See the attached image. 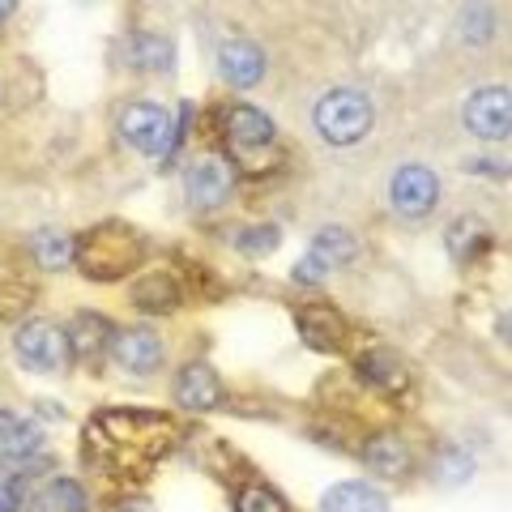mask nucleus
Returning a JSON list of instances; mask_svg holds the SVG:
<instances>
[{"label": "nucleus", "mask_w": 512, "mask_h": 512, "mask_svg": "<svg viewBox=\"0 0 512 512\" xmlns=\"http://www.w3.org/2000/svg\"><path fill=\"white\" fill-rule=\"evenodd\" d=\"M192 116H197V107L180 103V111H175V120H171V154L184 146V137H188V128H192Z\"/></svg>", "instance_id": "nucleus-29"}, {"label": "nucleus", "mask_w": 512, "mask_h": 512, "mask_svg": "<svg viewBox=\"0 0 512 512\" xmlns=\"http://www.w3.org/2000/svg\"><path fill=\"white\" fill-rule=\"evenodd\" d=\"M111 359L116 367L133 376H154L163 367V338L154 329H124V333H111Z\"/></svg>", "instance_id": "nucleus-7"}, {"label": "nucleus", "mask_w": 512, "mask_h": 512, "mask_svg": "<svg viewBox=\"0 0 512 512\" xmlns=\"http://www.w3.org/2000/svg\"><path fill=\"white\" fill-rule=\"evenodd\" d=\"M43 444V427L13 419V414H0V466H13V461L35 457V448Z\"/></svg>", "instance_id": "nucleus-15"}, {"label": "nucleus", "mask_w": 512, "mask_h": 512, "mask_svg": "<svg viewBox=\"0 0 512 512\" xmlns=\"http://www.w3.org/2000/svg\"><path fill=\"white\" fill-rule=\"evenodd\" d=\"M320 512H384V495L372 483H333L320 495Z\"/></svg>", "instance_id": "nucleus-17"}, {"label": "nucleus", "mask_w": 512, "mask_h": 512, "mask_svg": "<svg viewBox=\"0 0 512 512\" xmlns=\"http://www.w3.org/2000/svg\"><path fill=\"white\" fill-rule=\"evenodd\" d=\"M22 474H5L0 470V512H18L22 508Z\"/></svg>", "instance_id": "nucleus-27"}, {"label": "nucleus", "mask_w": 512, "mask_h": 512, "mask_svg": "<svg viewBox=\"0 0 512 512\" xmlns=\"http://www.w3.org/2000/svg\"><path fill=\"white\" fill-rule=\"evenodd\" d=\"M5 13H13V5H0V18H5Z\"/></svg>", "instance_id": "nucleus-31"}, {"label": "nucleus", "mask_w": 512, "mask_h": 512, "mask_svg": "<svg viewBox=\"0 0 512 512\" xmlns=\"http://www.w3.org/2000/svg\"><path fill=\"white\" fill-rule=\"evenodd\" d=\"M73 256H77V265L86 269V278L116 282V278L128 274V269L141 265V256H146V239L128 227V222H99V227L86 231L73 244Z\"/></svg>", "instance_id": "nucleus-1"}, {"label": "nucleus", "mask_w": 512, "mask_h": 512, "mask_svg": "<svg viewBox=\"0 0 512 512\" xmlns=\"http://www.w3.org/2000/svg\"><path fill=\"white\" fill-rule=\"evenodd\" d=\"M466 18H470V30H474V35H478V39H483V35H487V30L495 26L487 9H470V13H466Z\"/></svg>", "instance_id": "nucleus-30"}, {"label": "nucleus", "mask_w": 512, "mask_h": 512, "mask_svg": "<svg viewBox=\"0 0 512 512\" xmlns=\"http://www.w3.org/2000/svg\"><path fill=\"white\" fill-rule=\"evenodd\" d=\"M180 299H184V291H180V282H175L171 274H146L133 286V303L141 312H154V316L175 312L180 308Z\"/></svg>", "instance_id": "nucleus-18"}, {"label": "nucleus", "mask_w": 512, "mask_h": 512, "mask_svg": "<svg viewBox=\"0 0 512 512\" xmlns=\"http://www.w3.org/2000/svg\"><path fill=\"white\" fill-rule=\"evenodd\" d=\"M218 69H222V77H227L231 86L248 90V86H256L265 77V52L256 43H248V39H235V43H227L218 52Z\"/></svg>", "instance_id": "nucleus-13"}, {"label": "nucleus", "mask_w": 512, "mask_h": 512, "mask_svg": "<svg viewBox=\"0 0 512 512\" xmlns=\"http://www.w3.org/2000/svg\"><path fill=\"white\" fill-rule=\"evenodd\" d=\"M436 474H440V483H444V487H457V483H466V478L474 474V461H470L466 448H444Z\"/></svg>", "instance_id": "nucleus-25"}, {"label": "nucleus", "mask_w": 512, "mask_h": 512, "mask_svg": "<svg viewBox=\"0 0 512 512\" xmlns=\"http://www.w3.org/2000/svg\"><path fill=\"white\" fill-rule=\"evenodd\" d=\"M128 60L137 69H171V43L163 35H137L128 43Z\"/></svg>", "instance_id": "nucleus-21"}, {"label": "nucleus", "mask_w": 512, "mask_h": 512, "mask_svg": "<svg viewBox=\"0 0 512 512\" xmlns=\"http://www.w3.org/2000/svg\"><path fill=\"white\" fill-rule=\"evenodd\" d=\"M231 188H235V171L222 163V158H205V163L192 167L188 180H184L192 210H218L222 201H231Z\"/></svg>", "instance_id": "nucleus-9"}, {"label": "nucleus", "mask_w": 512, "mask_h": 512, "mask_svg": "<svg viewBox=\"0 0 512 512\" xmlns=\"http://www.w3.org/2000/svg\"><path fill=\"white\" fill-rule=\"evenodd\" d=\"M175 397H180V406L188 410H214L222 406V380L210 363H188L180 376H175Z\"/></svg>", "instance_id": "nucleus-11"}, {"label": "nucleus", "mask_w": 512, "mask_h": 512, "mask_svg": "<svg viewBox=\"0 0 512 512\" xmlns=\"http://www.w3.org/2000/svg\"><path fill=\"white\" fill-rule=\"evenodd\" d=\"M35 261L43 269H64L73 261V239L64 231H39L35 235Z\"/></svg>", "instance_id": "nucleus-22"}, {"label": "nucleus", "mask_w": 512, "mask_h": 512, "mask_svg": "<svg viewBox=\"0 0 512 512\" xmlns=\"http://www.w3.org/2000/svg\"><path fill=\"white\" fill-rule=\"evenodd\" d=\"M312 256L325 269H342V265H350L359 256V239L350 235L346 227H325L312 239Z\"/></svg>", "instance_id": "nucleus-20"}, {"label": "nucleus", "mask_w": 512, "mask_h": 512, "mask_svg": "<svg viewBox=\"0 0 512 512\" xmlns=\"http://www.w3.org/2000/svg\"><path fill=\"white\" fill-rule=\"evenodd\" d=\"M312 120H316V133L333 141V146H355V141L372 133L376 111L363 90H329L325 99L316 103Z\"/></svg>", "instance_id": "nucleus-2"}, {"label": "nucleus", "mask_w": 512, "mask_h": 512, "mask_svg": "<svg viewBox=\"0 0 512 512\" xmlns=\"http://www.w3.org/2000/svg\"><path fill=\"white\" fill-rule=\"evenodd\" d=\"M359 376L367 384H376V389H384V393L406 389V367L393 350H367V355L359 359Z\"/></svg>", "instance_id": "nucleus-19"}, {"label": "nucleus", "mask_w": 512, "mask_h": 512, "mask_svg": "<svg viewBox=\"0 0 512 512\" xmlns=\"http://www.w3.org/2000/svg\"><path fill=\"white\" fill-rule=\"evenodd\" d=\"M120 137L150 158H171V116L158 103H128L120 111Z\"/></svg>", "instance_id": "nucleus-3"}, {"label": "nucleus", "mask_w": 512, "mask_h": 512, "mask_svg": "<svg viewBox=\"0 0 512 512\" xmlns=\"http://www.w3.org/2000/svg\"><path fill=\"white\" fill-rule=\"evenodd\" d=\"M466 128L483 141H504L512 128V99L504 86H483L466 103Z\"/></svg>", "instance_id": "nucleus-6"}, {"label": "nucleus", "mask_w": 512, "mask_h": 512, "mask_svg": "<svg viewBox=\"0 0 512 512\" xmlns=\"http://www.w3.org/2000/svg\"><path fill=\"white\" fill-rule=\"evenodd\" d=\"M111 333H116V329L107 325V316L82 312L69 329H64V342H69V355L73 359H99L103 350L111 346Z\"/></svg>", "instance_id": "nucleus-14"}, {"label": "nucleus", "mask_w": 512, "mask_h": 512, "mask_svg": "<svg viewBox=\"0 0 512 512\" xmlns=\"http://www.w3.org/2000/svg\"><path fill=\"white\" fill-rule=\"evenodd\" d=\"M18 359L30 372H60L64 359H69V342H64V329L52 320H30L18 329Z\"/></svg>", "instance_id": "nucleus-4"}, {"label": "nucleus", "mask_w": 512, "mask_h": 512, "mask_svg": "<svg viewBox=\"0 0 512 512\" xmlns=\"http://www.w3.org/2000/svg\"><path fill=\"white\" fill-rule=\"evenodd\" d=\"M444 248L457 261H478V256H487L495 248V235L483 227V218H457L444 235Z\"/></svg>", "instance_id": "nucleus-16"}, {"label": "nucleus", "mask_w": 512, "mask_h": 512, "mask_svg": "<svg viewBox=\"0 0 512 512\" xmlns=\"http://www.w3.org/2000/svg\"><path fill=\"white\" fill-rule=\"evenodd\" d=\"M299 320V338L308 350H316V355H338L342 342H346V320L325 308V303H303V308L295 312Z\"/></svg>", "instance_id": "nucleus-10"}, {"label": "nucleus", "mask_w": 512, "mask_h": 512, "mask_svg": "<svg viewBox=\"0 0 512 512\" xmlns=\"http://www.w3.org/2000/svg\"><path fill=\"white\" fill-rule=\"evenodd\" d=\"M389 201H393V210L397 214H406V218H427L431 210H436V201H440V180H436V171H427L419 163H410L393 175V184H389Z\"/></svg>", "instance_id": "nucleus-5"}, {"label": "nucleus", "mask_w": 512, "mask_h": 512, "mask_svg": "<svg viewBox=\"0 0 512 512\" xmlns=\"http://www.w3.org/2000/svg\"><path fill=\"white\" fill-rule=\"evenodd\" d=\"M235 512H291V508H286V500H282L278 491H269V487H248V491L235 500Z\"/></svg>", "instance_id": "nucleus-26"}, {"label": "nucleus", "mask_w": 512, "mask_h": 512, "mask_svg": "<svg viewBox=\"0 0 512 512\" xmlns=\"http://www.w3.org/2000/svg\"><path fill=\"white\" fill-rule=\"evenodd\" d=\"M359 457H363V466L372 470V474H380V478H402V474H410V448H406L402 436H393V431H380V436L363 440Z\"/></svg>", "instance_id": "nucleus-12"}, {"label": "nucleus", "mask_w": 512, "mask_h": 512, "mask_svg": "<svg viewBox=\"0 0 512 512\" xmlns=\"http://www.w3.org/2000/svg\"><path fill=\"white\" fill-rule=\"evenodd\" d=\"M86 508H90V500L73 478H56V483L43 491V512H86Z\"/></svg>", "instance_id": "nucleus-23"}, {"label": "nucleus", "mask_w": 512, "mask_h": 512, "mask_svg": "<svg viewBox=\"0 0 512 512\" xmlns=\"http://www.w3.org/2000/svg\"><path fill=\"white\" fill-rule=\"evenodd\" d=\"M222 128H227V146L239 158L265 154L269 146H274V120H269L261 107H231Z\"/></svg>", "instance_id": "nucleus-8"}, {"label": "nucleus", "mask_w": 512, "mask_h": 512, "mask_svg": "<svg viewBox=\"0 0 512 512\" xmlns=\"http://www.w3.org/2000/svg\"><path fill=\"white\" fill-rule=\"evenodd\" d=\"M291 278H295V282H303V286H320V282H325V278H329V269H325V265H320V261H316V256L308 252V256H299V261H295V269H291Z\"/></svg>", "instance_id": "nucleus-28"}, {"label": "nucleus", "mask_w": 512, "mask_h": 512, "mask_svg": "<svg viewBox=\"0 0 512 512\" xmlns=\"http://www.w3.org/2000/svg\"><path fill=\"white\" fill-rule=\"evenodd\" d=\"M137 512H150V508H146V504H137Z\"/></svg>", "instance_id": "nucleus-32"}, {"label": "nucleus", "mask_w": 512, "mask_h": 512, "mask_svg": "<svg viewBox=\"0 0 512 512\" xmlns=\"http://www.w3.org/2000/svg\"><path fill=\"white\" fill-rule=\"evenodd\" d=\"M278 244H282V235H278V227H269V222L265 227H248V231L235 235V248L244 256H269Z\"/></svg>", "instance_id": "nucleus-24"}]
</instances>
